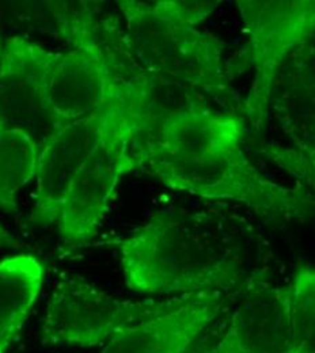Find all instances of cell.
<instances>
[{
	"mask_svg": "<svg viewBox=\"0 0 315 353\" xmlns=\"http://www.w3.org/2000/svg\"><path fill=\"white\" fill-rule=\"evenodd\" d=\"M241 113L212 105L180 113L134 154L136 168L166 186L207 200L234 201L267 219H305L315 204L301 188L264 176L243 150Z\"/></svg>",
	"mask_w": 315,
	"mask_h": 353,
	"instance_id": "6da1fadb",
	"label": "cell"
},
{
	"mask_svg": "<svg viewBox=\"0 0 315 353\" xmlns=\"http://www.w3.org/2000/svg\"><path fill=\"white\" fill-rule=\"evenodd\" d=\"M121 266L131 290L185 295L243 290L254 280L246 248L211 214L163 211L121 242Z\"/></svg>",
	"mask_w": 315,
	"mask_h": 353,
	"instance_id": "7a4b0ae2",
	"label": "cell"
},
{
	"mask_svg": "<svg viewBox=\"0 0 315 353\" xmlns=\"http://www.w3.org/2000/svg\"><path fill=\"white\" fill-rule=\"evenodd\" d=\"M119 7L127 46L144 70L196 88L222 110L241 113L225 41L199 29L219 7L218 0H123Z\"/></svg>",
	"mask_w": 315,
	"mask_h": 353,
	"instance_id": "3957f363",
	"label": "cell"
},
{
	"mask_svg": "<svg viewBox=\"0 0 315 353\" xmlns=\"http://www.w3.org/2000/svg\"><path fill=\"white\" fill-rule=\"evenodd\" d=\"M247 43L228 63L230 75L253 71V83L241 114L254 131L270 121L274 82L294 52L315 37V0H239L236 1Z\"/></svg>",
	"mask_w": 315,
	"mask_h": 353,
	"instance_id": "277c9868",
	"label": "cell"
},
{
	"mask_svg": "<svg viewBox=\"0 0 315 353\" xmlns=\"http://www.w3.org/2000/svg\"><path fill=\"white\" fill-rule=\"evenodd\" d=\"M193 294L166 301H120L82 276H64L50 295L43 340L53 345L94 347L116 332L185 305Z\"/></svg>",
	"mask_w": 315,
	"mask_h": 353,
	"instance_id": "5b68a950",
	"label": "cell"
},
{
	"mask_svg": "<svg viewBox=\"0 0 315 353\" xmlns=\"http://www.w3.org/2000/svg\"><path fill=\"white\" fill-rule=\"evenodd\" d=\"M284 145L270 147L268 157L315 189V44L301 46L281 68L270 94V119Z\"/></svg>",
	"mask_w": 315,
	"mask_h": 353,
	"instance_id": "8992f818",
	"label": "cell"
},
{
	"mask_svg": "<svg viewBox=\"0 0 315 353\" xmlns=\"http://www.w3.org/2000/svg\"><path fill=\"white\" fill-rule=\"evenodd\" d=\"M114 133L127 134L132 143L123 106L102 109L56 130L46 139L39 155L34 221L41 224H57L72 178L96 147Z\"/></svg>",
	"mask_w": 315,
	"mask_h": 353,
	"instance_id": "52a82bcc",
	"label": "cell"
},
{
	"mask_svg": "<svg viewBox=\"0 0 315 353\" xmlns=\"http://www.w3.org/2000/svg\"><path fill=\"white\" fill-rule=\"evenodd\" d=\"M61 52L22 37L8 39L0 54V132L23 131L40 145L56 131L48 90Z\"/></svg>",
	"mask_w": 315,
	"mask_h": 353,
	"instance_id": "ba28073f",
	"label": "cell"
},
{
	"mask_svg": "<svg viewBox=\"0 0 315 353\" xmlns=\"http://www.w3.org/2000/svg\"><path fill=\"white\" fill-rule=\"evenodd\" d=\"M136 169L131 139L114 133L102 141L72 178L61 204L57 227L68 243L95 236L120 179Z\"/></svg>",
	"mask_w": 315,
	"mask_h": 353,
	"instance_id": "9c48e42d",
	"label": "cell"
},
{
	"mask_svg": "<svg viewBox=\"0 0 315 353\" xmlns=\"http://www.w3.org/2000/svg\"><path fill=\"white\" fill-rule=\"evenodd\" d=\"M289 285L274 287L258 279L241 290L221 340L208 353H291Z\"/></svg>",
	"mask_w": 315,
	"mask_h": 353,
	"instance_id": "30bf717a",
	"label": "cell"
},
{
	"mask_svg": "<svg viewBox=\"0 0 315 353\" xmlns=\"http://www.w3.org/2000/svg\"><path fill=\"white\" fill-rule=\"evenodd\" d=\"M225 292H196L179 309L116 332L101 353H185L221 315Z\"/></svg>",
	"mask_w": 315,
	"mask_h": 353,
	"instance_id": "8fae6325",
	"label": "cell"
},
{
	"mask_svg": "<svg viewBox=\"0 0 315 353\" xmlns=\"http://www.w3.org/2000/svg\"><path fill=\"white\" fill-rule=\"evenodd\" d=\"M44 283V265L30 254L0 261V347L8 348L33 309Z\"/></svg>",
	"mask_w": 315,
	"mask_h": 353,
	"instance_id": "7c38bea8",
	"label": "cell"
},
{
	"mask_svg": "<svg viewBox=\"0 0 315 353\" xmlns=\"http://www.w3.org/2000/svg\"><path fill=\"white\" fill-rule=\"evenodd\" d=\"M40 145L23 131L0 132V210L18 212V192L37 176Z\"/></svg>",
	"mask_w": 315,
	"mask_h": 353,
	"instance_id": "4fadbf2b",
	"label": "cell"
},
{
	"mask_svg": "<svg viewBox=\"0 0 315 353\" xmlns=\"http://www.w3.org/2000/svg\"><path fill=\"white\" fill-rule=\"evenodd\" d=\"M291 353H315V270L301 268L289 284Z\"/></svg>",
	"mask_w": 315,
	"mask_h": 353,
	"instance_id": "5bb4252c",
	"label": "cell"
},
{
	"mask_svg": "<svg viewBox=\"0 0 315 353\" xmlns=\"http://www.w3.org/2000/svg\"><path fill=\"white\" fill-rule=\"evenodd\" d=\"M21 242L15 239L8 230L0 223V249H11V248H19Z\"/></svg>",
	"mask_w": 315,
	"mask_h": 353,
	"instance_id": "9a60e30c",
	"label": "cell"
},
{
	"mask_svg": "<svg viewBox=\"0 0 315 353\" xmlns=\"http://www.w3.org/2000/svg\"><path fill=\"white\" fill-rule=\"evenodd\" d=\"M185 353H208V347H194Z\"/></svg>",
	"mask_w": 315,
	"mask_h": 353,
	"instance_id": "2e32d148",
	"label": "cell"
},
{
	"mask_svg": "<svg viewBox=\"0 0 315 353\" xmlns=\"http://www.w3.org/2000/svg\"><path fill=\"white\" fill-rule=\"evenodd\" d=\"M1 49H3V41H1V34H0V54H1Z\"/></svg>",
	"mask_w": 315,
	"mask_h": 353,
	"instance_id": "e0dca14e",
	"label": "cell"
},
{
	"mask_svg": "<svg viewBox=\"0 0 315 353\" xmlns=\"http://www.w3.org/2000/svg\"><path fill=\"white\" fill-rule=\"evenodd\" d=\"M6 350H7V348H4V347H0V353L6 352Z\"/></svg>",
	"mask_w": 315,
	"mask_h": 353,
	"instance_id": "ac0fdd59",
	"label": "cell"
}]
</instances>
